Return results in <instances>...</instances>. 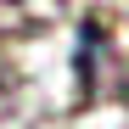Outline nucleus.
I'll return each instance as SVG.
<instances>
[{
  "label": "nucleus",
  "instance_id": "f257e3e1",
  "mask_svg": "<svg viewBox=\"0 0 129 129\" xmlns=\"http://www.w3.org/2000/svg\"><path fill=\"white\" fill-rule=\"evenodd\" d=\"M101 56H107V34H101L95 23H84V28H79V95H84V101L101 95V84H95V79H101Z\"/></svg>",
  "mask_w": 129,
  "mask_h": 129
},
{
  "label": "nucleus",
  "instance_id": "f03ea898",
  "mask_svg": "<svg viewBox=\"0 0 129 129\" xmlns=\"http://www.w3.org/2000/svg\"><path fill=\"white\" fill-rule=\"evenodd\" d=\"M0 79H6V73H0ZM0 90H6V84H0Z\"/></svg>",
  "mask_w": 129,
  "mask_h": 129
},
{
  "label": "nucleus",
  "instance_id": "7ed1b4c3",
  "mask_svg": "<svg viewBox=\"0 0 129 129\" xmlns=\"http://www.w3.org/2000/svg\"><path fill=\"white\" fill-rule=\"evenodd\" d=\"M123 95H129V84H123Z\"/></svg>",
  "mask_w": 129,
  "mask_h": 129
}]
</instances>
